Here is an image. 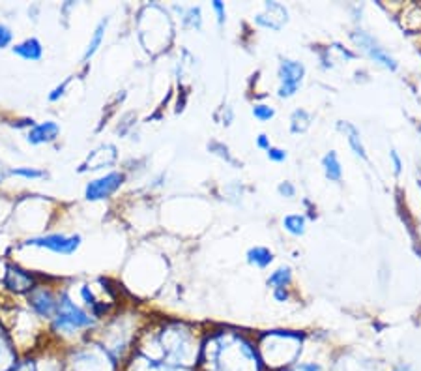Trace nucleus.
Here are the masks:
<instances>
[{
  "label": "nucleus",
  "instance_id": "16",
  "mask_svg": "<svg viewBox=\"0 0 421 371\" xmlns=\"http://www.w3.org/2000/svg\"><path fill=\"white\" fill-rule=\"evenodd\" d=\"M247 261L251 265L259 266V268H266L274 261V254L268 248L257 246V248H251L247 251Z\"/></svg>",
  "mask_w": 421,
  "mask_h": 371
},
{
  "label": "nucleus",
  "instance_id": "33",
  "mask_svg": "<svg viewBox=\"0 0 421 371\" xmlns=\"http://www.w3.org/2000/svg\"><path fill=\"white\" fill-rule=\"evenodd\" d=\"M393 371H414L410 366H397Z\"/></svg>",
  "mask_w": 421,
  "mask_h": 371
},
{
  "label": "nucleus",
  "instance_id": "32",
  "mask_svg": "<svg viewBox=\"0 0 421 371\" xmlns=\"http://www.w3.org/2000/svg\"><path fill=\"white\" fill-rule=\"evenodd\" d=\"M257 147L259 148H262V150H268L270 148V139H268V135H259V139H257Z\"/></svg>",
  "mask_w": 421,
  "mask_h": 371
},
{
  "label": "nucleus",
  "instance_id": "2",
  "mask_svg": "<svg viewBox=\"0 0 421 371\" xmlns=\"http://www.w3.org/2000/svg\"><path fill=\"white\" fill-rule=\"evenodd\" d=\"M53 319H55V328L60 332L82 330V328H90L94 325V319L87 311L81 310L75 302H71L68 295H62L58 298V308H56Z\"/></svg>",
  "mask_w": 421,
  "mask_h": 371
},
{
  "label": "nucleus",
  "instance_id": "1",
  "mask_svg": "<svg viewBox=\"0 0 421 371\" xmlns=\"http://www.w3.org/2000/svg\"><path fill=\"white\" fill-rule=\"evenodd\" d=\"M206 371H264L257 347L240 334L213 338L212 347L201 349Z\"/></svg>",
  "mask_w": 421,
  "mask_h": 371
},
{
  "label": "nucleus",
  "instance_id": "34",
  "mask_svg": "<svg viewBox=\"0 0 421 371\" xmlns=\"http://www.w3.org/2000/svg\"><path fill=\"white\" fill-rule=\"evenodd\" d=\"M420 133H421V126H420Z\"/></svg>",
  "mask_w": 421,
  "mask_h": 371
},
{
  "label": "nucleus",
  "instance_id": "28",
  "mask_svg": "<svg viewBox=\"0 0 421 371\" xmlns=\"http://www.w3.org/2000/svg\"><path fill=\"white\" fill-rule=\"evenodd\" d=\"M277 192H279V194L283 195V197H287V199L294 197V195H296V188L290 182H281L279 188H277Z\"/></svg>",
  "mask_w": 421,
  "mask_h": 371
},
{
  "label": "nucleus",
  "instance_id": "23",
  "mask_svg": "<svg viewBox=\"0 0 421 371\" xmlns=\"http://www.w3.org/2000/svg\"><path fill=\"white\" fill-rule=\"evenodd\" d=\"M266 154H268V158L272 160V162L275 163H281L287 160V152H284L283 148H277V147H270L268 150H266Z\"/></svg>",
  "mask_w": 421,
  "mask_h": 371
},
{
  "label": "nucleus",
  "instance_id": "4",
  "mask_svg": "<svg viewBox=\"0 0 421 371\" xmlns=\"http://www.w3.org/2000/svg\"><path fill=\"white\" fill-rule=\"evenodd\" d=\"M352 40L358 47H360L361 51L366 53L369 56L371 61H375L376 64H380L382 68H386V70L395 71L397 70V61L390 53L384 49V47L378 43V41L373 38L371 34H367L366 31H356L352 32Z\"/></svg>",
  "mask_w": 421,
  "mask_h": 371
},
{
  "label": "nucleus",
  "instance_id": "9",
  "mask_svg": "<svg viewBox=\"0 0 421 371\" xmlns=\"http://www.w3.org/2000/svg\"><path fill=\"white\" fill-rule=\"evenodd\" d=\"M60 133V126L55 122V120H47V122L34 124L31 127V132L26 135V141L31 145H47V142H53Z\"/></svg>",
  "mask_w": 421,
  "mask_h": 371
},
{
  "label": "nucleus",
  "instance_id": "6",
  "mask_svg": "<svg viewBox=\"0 0 421 371\" xmlns=\"http://www.w3.org/2000/svg\"><path fill=\"white\" fill-rule=\"evenodd\" d=\"M124 180H126L124 173H118V171L103 174V177L96 178V180H92V182L87 184V188H85V197H87V201H103V199H109L120 186H122Z\"/></svg>",
  "mask_w": 421,
  "mask_h": 371
},
{
  "label": "nucleus",
  "instance_id": "29",
  "mask_svg": "<svg viewBox=\"0 0 421 371\" xmlns=\"http://www.w3.org/2000/svg\"><path fill=\"white\" fill-rule=\"evenodd\" d=\"M66 88H68V81H64L62 85H58V87H56L55 90L51 92V94H49V100H51V102H58V100H60V98L64 96Z\"/></svg>",
  "mask_w": 421,
  "mask_h": 371
},
{
  "label": "nucleus",
  "instance_id": "8",
  "mask_svg": "<svg viewBox=\"0 0 421 371\" xmlns=\"http://www.w3.org/2000/svg\"><path fill=\"white\" fill-rule=\"evenodd\" d=\"M2 283H4L6 289L11 291V293H16V295H21V293H26V295H28V293L36 287L34 276L16 265L6 266L4 280H2Z\"/></svg>",
  "mask_w": 421,
  "mask_h": 371
},
{
  "label": "nucleus",
  "instance_id": "10",
  "mask_svg": "<svg viewBox=\"0 0 421 371\" xmlns=\"http://www.w3.org/2000/svg\"><path fill=\"white\" fill-rule=\"evenodd\" d=\"M11 51H14V55L23 58V61L38 62L43 56V46H41V41L38 38H26L21 43H16L11 47Z\"/></svg>",
  "mask_w": 421,
  "mask_h": 371
},
{
  "label": "nucleus",
  "instance_id": "19",
  "mask_svg": "<svg viewBox=\"0 0 421 371\" xmlns=\"http://www.w3.org/2000/svg\"><path fill=\"white\" fill-rule=\"evenodd\" d=\"M292 281V272H290L289 266H281L274 272V274L268 278V285L275 287V289H279V287H287V285Z\"/></svg>",
  "mask_w": 421,
  "mask_h": 371
},
{
  "label": "nucleus",
  "instance_id": "21",
  "mask_svg": "<svg viewBox=\"0 0 421 371\" xmlns=\"http://www.w3.org/2000/svg\"><path fill=\"white\" fill-rule=\"evenodd\" d=\"M253 117L257 118V120H260V122H266V120H270V118L275 117V111L270 105H264V103H260V105L253 107Z\"/></svg>",
  "mask_w": 421,
  "mask_h": 371
},
{
  "label": "nucleus",
  "instance_id": "5",
  "mask_svg": "<svg viewBox=\"0 0 421 371\" xmlns=\"http://www.w3.org/2000/svg\"><path fill=\"white\" fill-rule=\"evenodd\" d=\"M305 66L302 62L292 58H283L279 64V98H290L298 92L299 85L304 81Z\"/></svg>",
  "mask_w": 421,
  "mask_h": 371
},
{
  "label": "nucleus",
  "instance_id": "3",
  "mask_svg": "<svg viewBox=\"0 0 421 371\" xmlns=\"http://www.w3.org/2000/svg\"><path fill=\"white\" fill-rule=\"evenodd\" d=\"M25 246H32V248H43L49 249L53 254L58 255H71L75 254L79 246H81V236L79 234H43V236H34L25 242Z\"/></svg>",
  "mask_w": 421,
  "mask_h": 371
},
{
  "label": "nucleus",
  "instance_id": "7",
  "mask_svg": "<svg viewBox=\"0 0 421 371\" xmlns=\"http://www.w3.org/2000/svg\"><path fill=\"white\" fill-rule=\"evenodd\" d=\"M26 301H28V305H31L36 315L43 317V319H53L55 317L56 308H58V298H56V295L49 287L36 285L34 289L26 295Z\"/></svg>",
  "mask_w": 421,
  "mask_h": 371
},
{
  "label": "nucleus",
  "instance_id": "12",
  "mask_svg": "<svg viewBox=\"0 0 421 371\" xmlns=\"http://www.w3.org/2000/svg\"><path fill=\"white\" fill-rule=\"evenodd\" d=\"M339 130L345 133V137L346 141H348V145H351L352 152H354L356 156H360L361 160H367V152L366 147H363V141H361L360 130L351 122H339Z\"/></svg>",
  "mask_w": 421,
  "mask_h": 371
},
{
  "label": "nucleus",
  "instance_id": "30",
  "mask_svg": "<svg viewBox=\"0 0 421 371\" xmlns=\"http://www.w3.org/2000/svg\"><path fill=\"white\" fill-rule=\"evenodd\" d=\"M390 160H391V165H393V171H395V174H401L403 162H401V158H399V154H397V150H391V152H390Z\"/></svg>",
  "mask_w": 421,
  "mask_h": 371
},
{
  "label": "nucleus",
  "instance_id": "13",
  "mask_svg": "<svg viewBox=\"0 0 421 371\" xmlns=\"http://www.w3.org/2000/svg\"><path fill=\"white\" fill-rule=\"evenodd\" d=\"M107 25H109V21H107V19H102L100 23H97V26L94 28V32H92L90 41H88L87 49H85V53H82V61H90L92 56H94L97 53V49L102 47L103 38H105Z\"/></svg>",
  "mask_w": 421,
  "mask_h": 371
},
{
  "label": "nucleus",
  "instance_id": "20",
  "mask_svg": "<svg viewBox=\"0 0 421 371\" xmlns=\"http://www.w3.org/2000/svg\"><path fill=\"white\" fill-rule=\"evenodd\" d=\"M10 173H11V174H16V177L25 178V180H40V178L46 177V173H43V171H40V169H36V167H19V169H11Z\"/></svg>",
  "mask_w": 421,
  "mask_h": 371
},
{
  "label": "nucleus",
  "instance_id": "11",
  "mask_svg": "<svg viewBox=\"0 0 421 371\" xmlns=\"http://www.w3.org/2000/svg\"><path fill=\"white\" fill-rule=\"evenodd\" d=\"M289 14H287V8L281 4H277V2H266V14H260V16L255 17V21L259 23L260 26H264V28H272V31H279L277 28V25H275V17L279 21H283V23H287V19H289Z\"/></svg>",
  "mask_w": 421,
  "mask_h": 371
},
{
  "label": "nucleus",
  "instance_id": "14",
  "mask_svg": "<svg viewBox=\"0 0 421 371\" xmlns=\"http://www.w3.org/2000/svg\"><path fill=\"white\" fill-rule=\"evenodd\" d=\"M14 364H16V351L0 326V371H10Z\"/></svg>",
  "mask_w": 421,
  "mask_h": 371
},
{
  "label": "nucleus",
  "instance_id": "17",
  "mask_svg": "<svg viewBox=\"0 0 421 371\" xmlns=\"http://www.w3.org/2000/svg\"><path fill=\"white\" fill-rule=\"evenodd\" d=\"M311 126V117L309 113L304 111V109H296L290 117V132L292 133H304L307 132Z\"/></svg>",
  "mask_w": 421,
  "mask_h": 371
},
{
  "label": "nucleus",
  "instance_id": "22",
  "mask_svg": "<svg viewBox=\"0 0 421 371\" xmlns=\"http://www.w3.org/2000/svg\"><path fill=\"white\" fill-rule=\"evenodd\" d=\"M11 41H14V32H11V28L8 25H4V23H0V49L10 47Z\"/></svg>",
  "mask_w": 421,
  "mask_h": 371
},
{
  "label": "nucleus",
  "instance_id": "27",
  "mask_svg": "<svg viewBox=\"0 0 421 371\" xmlns=\"http://www.w3.org/2000/svg\"><path fill=\"white\" fill-rule=\"evenodd\" d=\"M212 8H213V11L218 14V23H219V25H223L225 16H227V11H225V4H223V2H219V0H213Z\"/></svg>",
  "mask_w": 421,
  "mask_h": 371
},
{
  "label": "nucleus",
  "instance_id": "18",
  "mask_svg": "<svg viewBox=\"0 0 421 371\" xmlns=\"http://www.w3.org/2000/svg\"><path fill=\"white\" fill-rule=\"evenodd\" d=\"M283 227L289 231L290 234L299 236V234L305 233V218L304 216H299V214H290V216H287V218L283 219Z\"/></svg>",
  "mask_w": 421,
  "mask_h": 371
},
{
  "label": "nucleus",
  "instance_id": "15",
  "mask_svg": "<svg viewBox=\"0 0 421 371\" xmlns=\"http://www.w3.org/2000/svg\"><path fill=\"white\" fill-rule=\"evenodd\" d=\"M322 167H324V174L328 180L331 182H339L341 177H343V169H341L339 158H337V154L331 150L322 158Z\"/></svg>",
  "mask_w": 421,
  "mask_h": 371
},
{
  "label": "nucleus",
  "instance_id": "26",
  "mask_svg": "<svg viewBox=\"0 0 421 371\" xmlns=\"http://www.w3.org/2000/svg\"><path fill=\"white\" fill-rule=\"evenodd\" d=\"M191 21V26H201V8H189L188 17H186V23Z\"/></svg>",
  "mask_w": 421,
  "mask_h": 371
},
{
  "label": "nucleus",
  "instance_id": "31",
  "mask_svg": "<svg viewBox=\"0 0 421 371\" xmlns=\"http://www.w3.org/2000/svg\"><path fill=\"white\" fill-rule=\"evenodd\" d=\"M274 296H275V301H279V302H284V301H289V291H287V287H279V289H275L274 291Z\"/></svg>",
  "mask_w": 421,
  "mask_h": 371
},
{
  "label": "nucleus",
  "instance_id": "24",
  "mask_svg": "<svg viewBox=\"0 0 421 371\" xmlns=\"http://www.w3.org/2000/svg\"><path fill=\"white\" fill-rule=\"evenodd\" d=\"M284 371H324L320 364L316 362H304V364H296L294 367H290V370Z\"/></svg>",
  "mask_w": 421,
  "mask_h": 371
},
{
  "label": "nucleus",
  "instance_id": "25",
  "mask_svg": "<svg viewBox=\"0 0 421 371\" xmlns=\"http://www.w3.org/2000/svg\"><path fill=\"white\" fill-rule=\"evenodd\" d=\"M10 371H36V362L34 360L16 362V364L10 367Z\"/></svg>",
  "mask_w": 421,
  "mask_h": 371
}]
</instances>
